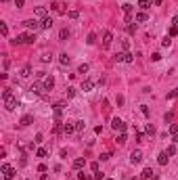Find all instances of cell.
<instances>
[{
	"label": "cell",
	"mask_w": 178,
	"mask_h": 180,
	"mask_svg": "<svg viewBox=\"0 0 178 180\" xmlns=\"http://www.w3.org/2000/svg\"><path fill=\"white\" fill-rule=\"evenodd\" d=\"M50 59H53V55H50V53H44V55L40 57V61H42V63H50Z\"/></svg>",
	"instance_id": "cell-27"
},
{
	"label": "cell",
	"mask_w": 178,
	"mask_h": 180,
	"mask_svg": "<svg viewBox=\"0 0 178 180\" xmlns=\"http://www.w3.org/2000/svg\"><path fill=\"white\" fill-rule=\"evenodd\" d=\"M9 65H11V59H9V57H4V69H9Z\"/></svg>",
	"instance_id": "cell-53"
},
{
	"label": "cell",
	"mask_w": 178,
	"mask_h": 180,
	"mask_svg": "<svg viewBox=\"0 0 178 180\" xmlns=\"http://www.w3.org/2000/svg\"><path fill=\"white\" fill-rule=\"evenodd\" d=\"M46 76H48V73H46V71H36V78H38V80H40V82H42V80H44V78H46Z\"/></svg>",
	"instance_id": "cell-40"
},
{
	"label": "cell",
	"mask_w": 178,
	"mask_h": 180,
	"mask_svg": "<svg viewBox=\"0 0 178 180\" xmlns=\"http://www.w3.org/2000/svg\"><path fill=\"white\" fill-rule=\"evenodd\" d=\"M88 69H90V65H88V63H82V65L78 67V73H88Z\"/></svg>",
	"instance_id": "cell-21"
},
{
	"label": "cell",
	"mask_w": 178,
	"mask_h": 180,
	"mask_svg": "<svg viewBox=\"0 0 178 180\" xmlns=\"http://www.w3.org/2000/svg\"><path fill=\"white\" fill-rule=\"evenodd\" d=\"M78 178H80V180H94V176H86L84 172H80V174H78Z\"/></svg>",
	"instance_id": "cell-34"
},
{
	"label": "cell",
	"mask_w": 178,
	"mask_h": 180,
	"mask_svg": "<svg viewBox=\"0 0 178 180\" xmlns=\"http://www.w3.org/2000/svg\"><path fill=\"white\" fill-rule=\"evenodd\" d=\"M143 161V151L141 149H134L130 153V163H141Z\"/></svg>",
	"instance_id": "cell-5"
},
{
	"label": "cell",
	"mask_w": 178,
	"mask_h": 180,
	"mask_svg": "<svg viewBox=\"0 0 178 180\" xmlns=\"http://www.w3.org/2000/svg\"><path fill=\"white\" fill-rule=\"evenodd\" d=\"M153 180H157V178H153Z\"/></svg>",
	"instance_id": "cell-58"
},
{
	"label": "cell",
	"mask_w": 178,
	"mask_h": 180,
	"mask_svg": "<svg viewBox=\"0 0 178 180\" xmlns=\"http://www.w3.org/2000/svg\"><path fill=\"white\" fill-rule=\"evenodd\" d=\"M23 4H25V0H15V6H17V9H21Z\"/></svg>",
	"instance_id": "cell-48"
},
{
	"label": "cell",
	"mask_w": 178,
	"mask_h": 180,
	"mask_svg": "<svg viewBox=\"0 0 178 180\" xmlns=\"http://www.w3.org/2000/svg\"><path fill=\"white\" fill-rule=\"evenodd\" d=\"M178 96V88H174L172 92H168V99H176Z\"/></svg>",
	"instance_id": "cell-42"
},
{
	"label": "cell",
	"mask_w": 178,
	"mask_h": 180,
	"mask_svg": "<svg viewBox=\"0 0 178 180\" xmlns=\"http://www.w3.org/2000/svg\"><path fill=\"white\" fill-rule=\"evenodd\" d=\"M74 124H76V132H84V128H86V124H84L82 120H80V122H74Z\"/></svg>",
	"instance_id": "cell-25"
},
{
	"label": "cell",
	"mask_w": 178,
	"mask_h": 180,
	"mask_svg": "<svg viewBox=\"0 0 178 180\" xmlns=\"http://www.w3.org/2000/svg\"><path fill=\"white\" fill-rule=\"evenodd\" d=\"M59 63H61L63 67H65V65H69V63H71V57H69L67 53H63V55H59Z\"/></svg>",
	"instance_id": "cell-13"
},
{
	"label": "cell",
	"mask_w": 178,
	"mask_h": 180,
	"mask_svg": "<svg viewBox=\"0 0 178 180\" xmlns=\"http://www.w3.org/2000/svg\"><path fill=\"white\" fill-rule=\"evenodd\" d=\"M42 84H44V90H46V92H48V90H53V88H55V78H53V76L48 73L46 78L42 80Z\"/></svg>",
	"instance_id": "cell-8"
},
{
	"label": "cell",
	"mask_w": 178,
	"mask_h": 180,
	"mask_svg": "<svg viewBox=\"0 0 178 180\" xmlns=\"http://www.w3.org/2000/svg\"><path fill=\"white\" fill-rule=\"evenodd\" d=\"M92 88H94V82L92 80H84L82 82V90H84V92H90Z\"/></svg>",
	"instance_id": "cell-12"
},
{
	"label": "cell",
	"mask_w": 178,
	"mask_h": 180,
	"mask_svg": "<svg viewBox=\"0 0 178 180\" xmlns=\"http://www.w3.org/2000/svg\"><path fill=\"white\" fill-rule=\"evenodd\" d=\"M82 168H84V159H82V157L74 159V170H82Z\"/></svg>",
	"instance_id": "cell-19"
},
{
	"label": "cell",
	"mask_w": 178,
	"mask_h": 180,
	"mask_svg": "<svg viewBox=\"0 0 178 180\" xmlns=\"http://www.w3.org/2000/svg\"><path fill=\"white\" fill-rule=\"evenodd\" d=\"M97 42V34H88V38H86V44H94Z\"/></svg>",
	"instance_id": "cell-30"
},
{
	"label": "cell",
	"mask_w": 178,
	"mask_h": 180,
	"mask_svg": "<svg viewBox=\"0 0 178 180\" xmlns=\"http://www.w3.org/2000/svg\"><path fill=\"white\" fill-rule=\"evenodd\" d=\"M67 17H69V19H78V17H80V11L71 9V11H67Z\"/></svg>",
	"instance_id": "cell-24"
},
{
	"label": "cell",
	"mask_w": 178,
	"mask_h": 180,
	"mask_svg": "<svg viewBox=\"0 0 178 180\" xmlns=\"http://www.w3.org/2000/svg\"><path fill=\"white\" fill-rule=\"evenodd\" d=\"M109 157H111V153H103V155L99 157V159H101V161H107V159H109Z\"/></svg>",
	"instance_id": "cell-46"
},
{
	"label": "cell",
	"mask_w": 178,
	"mask_h": 180,
	"mask_svg": "<svg viewBox=\"0 0 178 180\" xmlns=\"http://www.w3.org/2000/svg\"><path fill=\"white\" fill-rule=\"evenodd\" d=\"M0 34H2V36H6V34H9V27H6V23H0Z\"/></svg>",
	"instance_id": "cell-37"
},
{
	"label": "cell",
	"mask_w": 178,
	"mask_h": 180,
	"mask_svg": "<svg viewBox=\"0 0 178 180\" xmlns=\"http://www.w3.org/2000/svg\"><path fill=\"white\" fill-rule=\"evenodd\" d=\"M122 9H124V13H126V15H128V13H132V4H130V2L122 4Z\"/></svg>",
	"instance_id": "cell-35"
},
{
	"label": "cell",
	"mask_w": 178,
	"mask_h": 180,
	"mask_svg": "<svg viewBox=\"0 0 178 180\" xmlns=\"http://www.w3.org/2000/svg\"><path fill=\"white\" fill-rule=\"evenodd\" d=\"M141 178H143V180H153V178H155V172H153L151 168H145V170L141 172Z\"/></svg>",
	"instance_id": "cell-9"
},
{
	"label": "cell",
	"mask_w": 178,
	"mask_h": 180,
	"mask_svg": "<svg viewBox=\"0 0 178 180\" xmlns=\"http://www.w3.org/2000/svg\"><path fill=\"white\" fill-rule=\"evenodd\" d=\"M69 38V30H61L59 32V40H67Z\"/></svg>",
	"instance_id": "cell-26"
},
{
	"label": "cell",
	"mask_w": 178,
	"mask_h": 180,
	"mask_svg": "<svg viewBox=\"0 0 178 180\" xmlns=\"http://www.w3.org/2000/svg\"><path fill=\"white\" fill-rule=\"evenodd\" d=\"M76 92H78V90H76L74 86H69V88H67V99H74V96H76Z\"/></svg>",
	"instance_id": "cell-31"
},
{
	"label": "cell",
	"mask_w": 178,
	"mask_h": 180,
	"mask_svg": "<svg viewBox=\"0 0 178 180\" xmlns=\"http://www.w3.org/2000/svg\"><path fill=\"white\" fill-rule=\"evenodd\" d=\"M147 19H149V15H147L145 11H141V13H136V15H134V21H136V23H145Z\"/></svg>",
	"instance_id": "cell-11"
},
{
	"label": "cell",
	"mask_w": 178,
	"mask_h": 180,
	"mask_svg": "<svg viewBox=\"0 0 178 180\" xmlns=\"http://www.w3.org/2000/svg\"><path fill=\"white\" fill-rule=\"evenodd\" d=\"M30 90H32L34 94H42V96H44V92H46V90H44V84H42L40 80H36V82L30 86Z\"/></svg>",
	"instance_id": "cell-2"
},
{
	"label": "cell",
	"mask_w": 178,
	"mask_h": 180,
	"mask_svg": "<svg viewBox=\"0 0 178 180\" xmlns=\"http://www.w3.org/2000/svg\"><path fill=\"white\" fill-rule=\"evenodd\" d=\"M53 23H55V21H53L50 17H46V19H42V30H50V27H53Z\"/></svg>",
	"instance_id": "cell-17"
},
{
	"label": "cell",
	"mask_w": 178,
	"mask_h": 180,
	"mask_svg": "<svg viewBox=\"0 0 178 180\" xmlns=\"http://www.w3.org/2000/svg\"><path fill=\"white\" fill-rule=\"evenodd\" d=\"M30 76H32V67L25 65V67H23V71H21V78H30Z\"/></svg>",
	"instance_id": "cell-22"
},
{
	"label": "cell",
	"mask_w": 178,
	"mask_h": 180,
	"mask_svg": "<svg viewBox=\"0 0 178 180\" xmlns=\"http://www.w3.org/2000/svg\"><path fill=\"white\" fill-rule=\"evenodd\" d=\"M115 61H124V53H117L115 55Z\"/></svg>",
	"instance_id": "cell-54"
},
{
	"label": "cell",
	"mask_w": 178,
	"mask_h": 180,
	"mask_svg": "<svg viewBox=\"0 0 178 180\" xmlns=\"http://www.w3.org/2000/svg\"><path fill=\"white\" fill-rule=\"evenodd\" d=\"M63 132L65 134H74L76 132V124H63Z\"/></svg>",
	"instance_id": "cell-16"
},
{
	"label": "cell",
	"mask_w": 178,
	"mask_h": 180,
	"mask_svg": "<svg viewBox=\"0 0 178 180\" xmlns=\"http://www.w3.org/2000/svg\"><path fill=\"white\" fill-rule=\"evenodd\" d=\"M92 176H94V180H103V176H105V174H103V172H94Z\"/></svg>",
	"instance_id": "cell-45"
},
{
	"label": "cell",
	"mask_w": 178,
	"mask_h": 180,
	"mask_svg": "<svg viewBox=\"0 0 178 180\" xmlns=\"http://www.w3.org/2000/svg\"><path fill=\"white\" fill-rule=\"evenodd\" d=\"M145 134H155V128H153V124H147V126H145Z\"/></svg>",
	"instance_id": "cell-33"
},
{
	"label": "cell",
	"mask_w": 178,
	"mask_h": 180,
	"mask_svg": "<svg viewBox=\"0 0 178 180\" xmlns=\"http://www.w3.org/2000/svg\"><path fill=\"white\" fill-rule=\"evenodd\" d=\"M40 180H48V176H46V174H42V176H40Z\"/></svg>",
	"instance_id": "cell-57"
},
{
	"label": "cell",
	"mask_w": 178,
	"mask_h": 180,
	"mask_svg": "<svg viewBox=\"0 0 178 180\" xmlns=\"http://www.w3.org/2000/svg\"><path fill=\"white\" fill-rule=\"evenodd\" d=\"M172 25H176V27H178V15H176V17L172 19Z\"/></svg>",
	"instance_id": "cell-55"
},
{
	"label": "cell",
	"mask_w": 178,
	"mask_h": 180,
	"mask_svg": "<svg viewBox=\"0 0 178 180\" xmlns=\"http://www.w3.org/2000/svg\"><path fill=\"white\" fill-rule=\"evenodd\" d=\"M172 117H174V113H172V111H170V113H166V115H164V120H166V122H172Z\"/></svg>",
	"instance_id": "cell-49"
},
{
	"label": "cell",
	"mask_w": 178,
	"mask_h": 180,
	"mask_svg": "<svg viewBox=\"0 0 178 180\" xmlns=\"http://www.w3.org/2000/svg\"><path fill=\"white\" fill-rule=\"evenodd\" d=\"M128 136H126V132H120V136H117V145H126Z\"/></svg>",
	"instance_id": "cell-23"
},
{
	"label": "cell",
	"mask_w": 178,
	"mask_h": 180,
	"mask_svg": "<svg viewBox=\"0 0 178 180\" xmlns=\"http://www.w3.org/2000/svg\"><path fill=\"white\" fill-rule=\"evenodd\" d=\"M111 128H113L115 132H124V130H126V124H124V120L113 117V120H111Z\"/></svg>",
	"instance_id": "cell-3"
},
{
	"label": "cell",
	"mask_w": 178,
	"mask_h": 180,
	"mask_svg": "<svg viewBox=\"0 0 178 180\" xmlns=\"http://www.w3.org/2000/svg\"><path fill=\"white\" fill-rule=\"evenodd\" d=\"M168 36H170V38H174V36H178V27H176V25H172V27L168 30Z\"/></svg>",
	"instance_id": "cell-29"
},
{
	"label": "cell",
	"mask_w": 178,
	"mask_h": 180,
	"mask_svg": "<svg viewBox=\"0 0 178 180\" xmlns=\"http://www.w3.org/2000/svg\"><path fill=\"white\" fill-rule=\"evenodd\" d=\"M46 155H48V151H46V149H38V151H36V157H42V159H44Z\"/></svg>",
	"instance_id": "cell-32"
},
{
	"label": "cell",
	"mask_w": 178,
	"mask_h": 180,
	"mask_svg": "<svg viewBox=\"0 0 178 180\" xmlns=\"http://www.w3.org/2000/svg\"><path fill=\"white\" fill-rule=\"evenodd\" d=\"M111 42H113V34H111V32H105V34H103V48H105V50L111 48Z\"/></svg>",
	"instance_id": "cell-7"
},
{
	"label": "cell",
	"mask_w": 178,
	"mask_h": 180,
	"mask_svg": "<svg viewBox=\"0 0 178 180\" xmlns=\"http://www.w3.org/2000/svg\"><path fill=\"white\" fill-rule=\"evenodd\" d=\"M13 44H25V42H23V34H19V36L13 40Z\"/></svg>",
	"instance_id": "cell-38"
},
{
	"label": "cell",
	"mask_w": 178,
	"mask_h": 180,
	"mask_svg": "<svg viewBox=\"0 0 178 180\" xmlns=\"http://www.w3.org/2000/svg\"><path fill=\"white\" fill-rule=\"evenodd\" d=\"M134 30H136L134 25H132V23H128V34H134Z\"/></svg>",
	"instance_id": "cell-52"
},
{
	"label": "cell",
	"mask_w": 178,
	"mask_h": 180,
	"mask_svg": "<svg viewBox=\"0 0 178 180\" xmlns=\"http://www.w3.org/2000/svg\"><path fill=\"white\" fill-rule=\"evenodd\" d=\"M153 2H155V0H138V6H141L143 11H147V9H149Z\"/></svg>",
	"instance_id": "cell-18"
},
{
	"label": "cell",
	"mask_w": 178,
	"mask_h": 180,
	"mask_svg": "<svg viewBox=\"0 0 178 180\" xmlns=\"http://www.w3.org/2000/svg\"><path fill=\"white\" fill-rule=\"evenodd\" d=\"M134 61V55L132 53H124V63H132Z\"/></svg>",
	"instance_id": "cell-28"
},
{
	"label": "cell",
	"mask_w": 178,
	"mask_h": 180,
	"mask_svg": "<svg viewBox=\"0 0 178 180\" xmlns=\"http://www.w3.org/2000/svg\"><path fill=\"white\" fill-rule=\"evenodd\" d=\"M151 59H153V61H159V59H161V55H159V53H153V55H151Z\"/></svg>",
	"instance_id": "cell-50"
},
{
	"label": "cell",
	"mask_w": 178,
	"mask_h": 180,
	"mask_svg": "<svg viewBox=\"0 0 178 180\" xmlns=\"http://www.w3.org/2000/svg\"><path fill=\"white\" fill-rule=\"evenodd\" d=\"M166 153H168V155H170V157H172V155H176V145H170V147H168V151H166Z\"/></svg>",
	"instance_id": "cell-36"
},
{
	"label": "cell",
	"mask_w": 178,
	"mask_h": 180,
	"mask_svg": "<svg viewBox=\"0 0 178 180\" xmlns=\"http://www.w3.org/2000/svg\"><path fill=\"white\" fill-rule=\"evenodd\" d=\"M168 159H170V155H168L166 151H161V153L157 155V163H159V166H166V163H168Z\"/></svg>",
	"instance_id": "cell-10"
},
{
	"label": "cell",
	"mask_w": 178,
	"mask_h": 180,
	"mask_svg": "<svg viewBox=\"0 0 178 180\" xmlns=\"http://www.w3.org/2000/svg\"><path fill=\"white\" fill-rule=\"evenodd\" d=\"M32 122H34V115H30V113H27V115H23V117H21L19 126H23V128H25V126H30Z\"/></svg>",
	"instance_id": "cell-14"
},
{
	"label": "cell",
	"mask_w": 178,
	"mask_h": 180,
	"mask_svg": "<svg viewBox=\"0 0 178 180\" xmlns=\"http://www.w3.org/2000/svg\"><path fill=\"white\" fill-rule=\"evenodd\" d=\"M34 40H36L34 34H23V42H25V44H34Z\"/></svg>",
	"instance_id": "cell-20"
},
{
	"label": "cell",
	"mask_w": 178,
	"mask_h": 180,
	"mask_svg": "<svg viewBox=\"0 0 178 180\" xmlns=\"http://www.w3.org/2000/svg\"><path fill=\"white\" fill-rule=\"evenodd\" d=\"M170 44H172V38H170V36H166V38L161 40V46H170Z\"/></svg>",
	"instance_id": "cell-39"
},
{
	"label": "cell",
	"mask_w": 178,
	"mask_h": 180,
	"mask_svg": "<svg viewBox=\"0 0 178 180\" xmlns=\"http://www.w3.org/2000/svg\"><path fill=\"white\" fill-rule=\"evenodd\" d=\"M4 107H6L9 111H15V109L19 107V101H17V99H15V96L11 94L9 99H4Z\"/></svg>",
	"instance_id": "cell-4"
},
{
	"label": "cell",
	"mask_w": 178,
	"mask_h": 180,
	"mask_svg": "<svg viewBox=\"0 0 178 180\" xmlns=\"http://www.w3.org/2000/svg\"><path fill=\"white\" fill-rule=\"evenodd\" d=\"M0 172L4 174V180H13V178H15V174H17V170H15V168H11L9 163H2Z\"/></svg>",
	"instance_id": "cell-1"
},
{
	"label": "cell",
	"mask_w": 178,
	"mask_h": 180,
	"mask_svg": "<svg viewBox=\"0 0 178 180\" xmlns=\"http://www.w3.org/2000/svg\"><path fill=\"white\" fill-rule=\"evenodd\" d=\"M141 111H143V115L149 117V107H147V105H141Z\"/></svg>",
	"instance_id": "cell-43"
},
{
	"label": "cell",
	"mask_w": 178,
	"mask_h": 180,
	"mask_svg": "<svg viewBox=\"0 0 178 180\" xmlns=\"http://www.w3.org/2000/svg\"><path fill=\"white\" fill-rule=\"evenodd\" d=\"M161 2H164V0H155V2H153V4H155V6H159Z\"/></svg>",
	"instance_id": "cell-56"
},
{
	"label": "cell",
	"mask_w": 178,
	"mask_h": 180,
	"mask_svg": "<svg viewBox=\"0 0 178 180\" xmlns=\"http://www.w3.org/2000/svg\"><path fill=\"white\" fill-rule=\"evenodd\" d=\"M23 25L27 27V30H40L42 27V21H36V19H27V21H23Z\"/></svg>",
	"instance_id": "cell-6"
},
{
	"label": "cell",
	"mask_w": 178,
	"mask_h": 180,
	"mask_svg": "<svg viewBox=\"0 0 178 180\" xmlns=\"http://www.w3.org/2000/svg\"><path fill=\"white\" fill-rule=\"evenodd\" d=\"M122 46H124V53H128V48H130V42H128V40H124V42H122Z\"/></svg>",
	"instance_id": "cell-47"
},
{
	"label": "cell",
	"mask_w": 178,
	"mask_h": 180,
	"mask_svg": "<svg viewBox=\"0 0 178 180\" xmlns=\"http://www.w3.org/2000/svg\"><path fill=\"white\" fill-rule=\"evenodd\" d=\"M36 17H40V19H46V17H48L46 9H44V6H38V9H36Z\"/></svg>",
	"instance_id": "cell-15"
},
{
	"label": "cell",
	"mask_w": 178,
	"mask_h": 180,
	"mask_svg": "<svg viewBox=\"0 0 178 180\" xmlns=\"http://www.w3.org/2000/svg\"><path fill=\"white\" fill-rule=\"evenodd\" d=\"M59 155H61V159H67V151H65V149H61V153H59Z\"/></svg>",
	"instance_id": "cell-51"
},
{
	"label": "cell",
	"mask_w": 178,
	"mask_h": 180,
	"mask_svg": "<svg viewBox=\"0 0 178 180\" xmlns=\"http://www.w3.org/2000/svg\"><path fill=\"white\" fill-rule=\"evenodd\" d=\"M170 134H172V136H174V134H178V124H172V126H170Z\"/></svg>",
	"instance_id": "cell-41"
},
{
	"label": "cell",
	"mask_w": 178,
	"mask_h": 180,
	"mask_svg": "<svg viewBox=\"0 0 178 180\" xmlns=\"http://www.w3.org/2000/svg\"><path fill=\"white\" fill-rule=\"evenodd\" d=\"M90 170H92V172H99V161H92V163H90Z\"/></svg>",
	"instance_id": "cell-44"
}]
</instances>
